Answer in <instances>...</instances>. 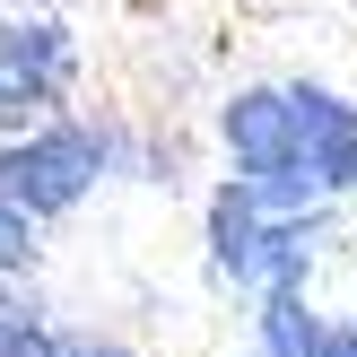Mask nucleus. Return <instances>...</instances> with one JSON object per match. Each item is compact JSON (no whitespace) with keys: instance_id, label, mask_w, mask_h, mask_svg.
I'll use <instances>...</instances> for the list:
<instances>
[{"instance_id":"f257e3e1","label":"nucleus","mask_w":357,"mask_h":357,"mask_svg":"<svg viewBox=\"0 0 357 357\" xmlns=\"http://www.w3.org/2000/svg\"><path fill=\"white\" fill-rule=\"evenodd\" d=\"M105 149L96 131H79V122H52V131L17 139V149H0V201L26 209V218H44V209H70L87 183H96Z\"/></svg>"},{"instance_id":"f03ea898","label":"nucleus","mask_w":357,"mask_h":357,"mask_svg":"<svg viewBox=\"0 0 357 357\" xmlns=\"http://www.w3.org/2000/svg\"><path fill=\"white\" fill-rule=\"evenodd\" d=\"M70 87V35L61 26H0V122H26L61 105Z\"/></svg>"},{"instance_id":"7ed1b4c3","label":"nucleus","mask_w":357,"mask_h":357,"mask_svg":"<svg viewBox=\"0 0 357 357\" xmlns=\"http://www.w3.org/2000/svg\"><path fill=\"white\" fill-rule=\"evenodd\" d=\"M261 331H271V357H323V323L305 314L296 279H279V288H271V314H261Z\"/></svg>"},{"instance_id":"20e7f679","label":"nucleus","mask_w":357,"mask_h":357,"mask_svg":"<svg viewBox=\"0 0 357 357\" xmlns=\"http://www.w3.org/2000/svg\"><path fill=\"white\" fill-rule=\"evenodd\" d=\"M26 253H35V244H26V209H9V201H0V271H17Z\"/></svg>"},{"instance_id":"39448f33","label":"nucleus","mask_w":357,"mask_h":357,"mask_svg":"<svg viewBox=\"0 0 357 357\" xmlns=\"http://www.w3.org/2000/svg\"><path fill=\"white\" fill-rule=\"evenodd\" d=\"M0 357H52V331H35V323H9V331H0Z\"/></svg>"},{"instance_id":"423d86ee","label":"nucleus","mask_w":357,"mask_h":357,"mask_svg":"<svg viewBox=\"0 0 357 357\" xmlns=\"http://www.w3.org/2000/svg\"><path fill=\"white\" fill-rule=\"evenodd\" d=\"M52 357H122V340H96V331H70V340H52Z\"/></svg>"},{"instance_id":"0eeeda50","label":"nucleus","mask_w":357,"mask_h":357,"mask_svg":"<svg viewBox=\"0 0 357 357\" xmlns=\"http://www.w3.org/2000/svg\"><path fill=\"white\" fill-rule=\"evenodd\" d=\"M323 357H357V331H323Z\"/></svg>"}]
</instances>
